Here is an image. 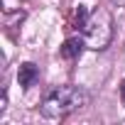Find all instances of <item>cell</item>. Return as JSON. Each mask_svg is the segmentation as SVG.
<instances>
[{"instance_id": "cell-1", "label": "cell", "mask_w": 125, "mask_h": 125, "mask_svg": "<svg viewBox=\"0 0 125 125\" xmlns=\"http://www.w3.org/2000/svg\"><path fill=\"white\" fill-rule=\"evenodd\" d=\"M88 101H91V96L81 86H59L44 96L39 113L47 120H64L74 110H81L83 105H88Z\"/></svg>"}, {"instance_id": "cell-2", "label": "cell", "mask_w": 125, "mask_h": 125, "mask_svg": "<svg viewBox=\"0 0 125 125\" xmlns=\"http://www.w3.org/2000/svg\"><path fill=\"white\" fill-rule=\"evenodd\" d=\"M81 39L88 49H96V52H101L110 44V39H113V17L105 8L91 10L88 20L81 27Z\"/></svg>"}, {"instance_id": "cell-3", "label": "cell", "mask_w": 125, "mask_h": 125, "mask_svg": "<svg viewBox=\"0 0 125 125\" xmlns=\"http://www.w3.org/2000/svg\"><path fill=\"white\" fill-rule=\"evenodd\" d=\"M37 79H39V69L32 64V61H25V64H20V69H17V81H20L22 88L34 86Z\"/></svg>"}, {"instance_id": "cell-4", "label": "cell", "mask_w": 125, "mask_h": 125, "mask_svg": "<svg viewBox=\"0 0 125 125\" xmlns=\"http://www.w3.org/2000/svg\"><path fill=\"white\" fill-rule=\"evenodd\" d=\"M83 47H86V44H83L81 37H71V39L64 42V47H61V56H64V59H76Z\"/></svg>"}, {"instance_id": "cell-5", "label": "cell", "mask_w": 125, "mask_h": 125, "mask_svg": "<svg viewBox=\"0 0 125 125\" xmlns=\"http://www.w3.org/2000/svg\"><path fill=\"white\" fill-rule=\"evenodd\" d=\"M120 101H123V103H125V81H123V83H120Z\"/></svg>"}, {"instance_id": "cell-6", "label": "cell", "mask_w": 125, "mask_h": 125, "mask_svg": "<svg viewBox=\"0 0 125 125\" xmlns=\"http://www.w3.org/2000/svg\"><path fill=\"white\" fill-rule=\"evenodd\" d=\"M113 3H115V5H125V0H113Z\"/></svg>"}]
</instances>
